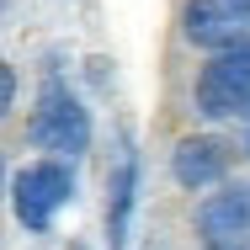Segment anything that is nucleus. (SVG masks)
<instances>
[{"instance_id": "1a4fd4ad", "label": "nucleus", "mask_w": 250, "mask_h": 250, "mask_svg": "<svg viewBox=\"0 0 250 250\" xmlns=\"http://www.w3.org/2000/svg\"><path fill=\"white\" fill-rule=\"evenodd\" d=\"M0 192H5V154H0Z\"/></svg>"}, {"instance_id": "20e7f679", "label": "nucleus", "mask_w": 250, "mask_h": 250, "mask_svg": "<svg viewBox=\"0 0 250 250\" xmlns=\"http://www.w3.org/2000/svg\"><path fill=\"white\" fill-rule=\"evenodd\" d=\"M181 32H187V43L218 53L234 43H250V0H187Z\"/></svg>"}, {"instance_id": "7ed1b4c3", "label": "nucleus", "mask_w": 250, "mask_h": 250, "mask_svg": "<svg viewBox=\"0 0 250 250\" xmlns=\"http://www.w3.org/2000/svg\"><path fill=\"white\" fill-rule=\"evenodd\" d=\"M69 192H75L69 170H64L59 160H43V165H27V170L16 176V187H11V208H16L21 229H48L53 213L69 202Z\"/></svg>"}, {"instance_id": "423d86ee", "label": "nucleus", "mask_w": 250, "mask_h": 250, "mask_svg": "<svg viewBox=\"0 0 250 250\" xmlns=\"http://www.w3.org/2000/svg\"><path fill=\"white\" fill-rule=\"evenodd\" d=\"M170 165H176V181H181V187L208 192V187L229 170V154H224V144H218V139H181Z\"/></svg>"}, {"instance_id": "9b49d317", "label": "nucleus", "mask_w": 250, "mask_h": 250, "mask_svg": "<svg viewBox=\"0 0 250 250\" xmlns=\"http://www.w3.org/2000/svg\"><path fill=\"white\" fill-rule=\"evenodd\" d=\"M0 16H5V0H0Z\"/></svg>"}, {"instance_id": "6e6552de", "label": "nucleus", "mask_w": 250, "mask_h": 250, "mask_svg": "<svg viewBox=\"0 0 250 250\" xmlns=\"http://www.w3.org/2000/svg\"><path fill=\"white\" fill-rule=\"evenodd\" d=\"M11 101H16V69H11L5 59H0V117L11 112Z\"/></svg>"}, {"instance_id": "39448f33", "label": "nucleus", "mask_w": 250, "mask_h": 250, "mask_svg": "<svg viewBox=\"0 0 250 250\" xmlns=\"http://www.w3.org/2000/svg\"><path fill=\"white\" fill-rule=\"evenodd\" d=\"M192 229L202 250H250V192L229 187V192L202 197L192 213Z\"/></svg>"}, {"instance_id": "f03ea898", "label": "nucleus", "mask_w": 250, "mask_h": 250, "mask_svg": "<svg viewBox=\"0 0 250 250\" xmlns=\"http://www.w3.org/2000/svg\"><path fill=\"white\" fill-rule=\"evenodd\" d=\"M27 133H32L38 149L75 160V154H85V144H91V117H85V106L69 96L64 85H48V91L38 96V112H32Z\"/></svg>"}, {"instance_id": "f257e3e1", "label": "nucleus", "mask_w": 250, "mask_h": 250, "mask_svg": "<svg viewBox=\"0 0 250 250\" xmlns=\"http://www.w3.org/2000/svg\"><path fill=\"white\" fill-rule=\"evenodd\" d=\"M197 112L202 117H240L250 112V43H234V48L213 53L208 69L197 75Z\"/></svg>"}, {"instance_id": "0eeeda50", "label": "nucleus", "mask_w": 250, "mask_h": 250, "mask_svg": "<svg viewBox=\"0 0 250 250\" xmlns=\"http://www.w3.org/2000/svg\"><path fill=\"white\" fill-rule=\"evenodd\" d=\"M133 154H123L117 176H112V208H106V229H112V250H123L128 240V213H133Z\"/></svg>"}, {"instance_id": "9d476101", "label": "nucleus", "mask_w": 250, "mask_h": 250, "mask_svg": "<svg viewBox=\"0 0 250 250\" xmlns=\"http://www.w3.org/2000/svg\"><path fill=\"white\" fill-rule=\"evenodd\" d=\"M245 149H250V123H245Z\"/></svg>"}]
</instances>
